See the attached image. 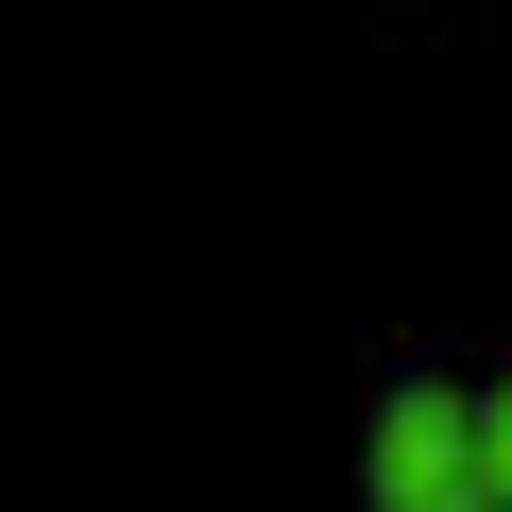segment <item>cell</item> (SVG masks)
Listing matches in <instances>:
<instances>
[{
    "instance_id": "cell-2",
    "label": "cell",
    "mask_w": 512,
    "mask_h": 512,
    "mask_svg": "<svg viewBox=\"0 0 512 512\" xmlns=\"http://www.w3.org/2000/svg\"><path fill=\"white\" fill-rule=\"evenodd\" d=\"M478 461H495V512H512V376L478 393Z\"/></svg>"
},
{
    "instance_id": "cell-1",
    "label": "cell",
    "mask_w": 512,
    "mask_h": 512,
    "mask_svg": "<svg viewBox=\"0 0 512 512\" xmlns=\"http://www.w3.org/2000/svg\"><path fill=\"white\" fill-rule=\"evenodd\" d=\"M376 512H495V461H478V393L461 376H410L376 410Z\"/></svg>"
}]
</instances>
